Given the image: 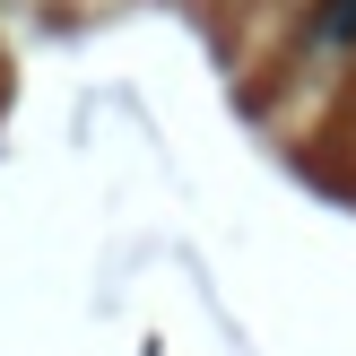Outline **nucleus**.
<instances>
[{"mask_svg":"<svg viewBox=\"0 0 356 356\" xmlns=\"http://www.w3.org/2000/svg\"><path fill=\"white\" fill-rule=\"evenodd\" d=\"M356 44V0H322L305 26V52H348Z\"/></svg>","mask_w":356,"mask_h":356,"instance_id":"1","label":"nucleus"}]
</instances>
